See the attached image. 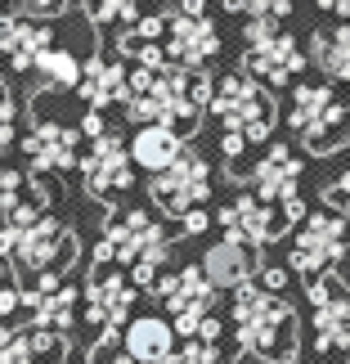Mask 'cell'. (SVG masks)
Instances as JSON below:
<instances>
[{"mask_svg":"<svg viewBox=\"0 0 350 364\" xmlns=\"http://www.w3.org/2000/svg\"><path fill=\"white\" fill-rule=\"evenodd\" d=\"M0 5H5V0H0Z\"/></svg>","mask_w":350,"mask_h":364,"instance_id":"43","label":"cell"},{"mask_svg":"<svg viewBox=\"0 0 350 364\" xmlns=\"http://www.w3.org/2000/svg\"><path fill=\"white\" fill-rule=\"evenodd\" d=\"M72 311H77V292L72 288L40 292L36 306H32V324L36 328H67L72 324Z\"/></svg>","mask_w":350,"mask_h":364,"instance_id":"25","label":"cell"},{"mask_svg":"<svg viewBox=\"0 0 350 364\" xmlns=\"http://www.w3.org/2000/svg\"><path fill=\"white\" fill-rule=\"evenodd\" d=\"M310 59H315V68H324L332 81H350V18L310 36Z\"/></svg>","mask_w":350,"mask_h":364,"instance_id":"23","label":"cell"},{"mask_svg":"<svg viewBox=\"0 0 350 364\" xmlns=\"http://www.w3.org/2000/svg\"><path fill=\"white\" fill-rule=\"evenodd\" d=\"M59 364V355H45L36 346L32 333H9V328H0V364Z\"/></svg>","mask_w":350,"mask_h":364,"instance_id":"26","label":"cell"},{"mask_svg":"<svg viewBox=\"0 0 350 364\" xmlns=\"http://www.w3.org/2000/svg\"><path fill=\"white\" fill-rule=\"evenodd\" d=\"M212 117L220 122V131H234L251 144V139H265L274 131V100L261 90L251 73H234L212 95Z\"/></svg>","mask_w":350,"mask_h":364,"instance_id":"3","label":"cell"},{"mask_svg":"<svg viewBox=\"0 0 350 364\" xmlns=\"http://www.w3.org/2000/svg\"><path fill=\"white\" fill-rule=\"evenodd\" d=\"M23 153L32 162V171H72L81 162V131H67L59 122L36 117L32 131L23 135Z\"/></svg>","mask_w":350,"mask_h":364,"instance_id":"14","label":"cell"},{"mask_svg":"<svg viewBox=\"0 0 350 364\" xmlns=\"http://www.w3.org/2000/svg\"><path fill=\"white\" fill-rule=\"evenodd\" d=\"M27 185H32L27 176H18L13 166H0V216H9L27 198Z\"/></svg>","mask_w":350,"mask_h":364,"instance_id":"28","label":"cell"},{"mask_svg":"<svg viewBox=\"0 0 350 364\" xmlns=\"http://www.w3.org/2000/svg\"><path fill=\"white\" fill-rule=\"evenodd\" d=\"M54 50V32L23 14H0V54L9 59L13 73H36V63Z\"/></svg>","mask_w":350,"mask_h":364,"instance_id":"15","label":"cell"},{"mask_svg":"<svg viewBox=\"0 0 350 364\" xmlns=\"http://www.w3.org/2000/svg\"><path fill=\"white\" fill-rule=\"evenodd\" d=\"M13 144V104H9V90L0 86V153Z\"/></svg>","mask_w":350,"mask_h":364,"instance_id":"33","label":"cell"},{"mask_svg":"<svg viewBox=\"0 0 350 364\" xmlns=\"http://www.w3.org/2000/svg\"><path fill=\"white\" fill-rule=\"evenodd\" d=\"M220 328H225V324H220L216 315H207V319H202V328H198V338H202V342H220Z\"/></svg>","mask_w":350,"mask_h":364,"instance_id":"40","label":"cell"},{"mask_svg":"<svg viewBox=\"0 0 350 364\" xmlns=\"http://www.w3.org/2000/svg\"><path fill=\"white\" fill-rule=\"evenodd\" d=\"M315 351L319 355L350 351V292L337 288L328 301L315 306Z\"/></svg>","mask_w":350,"mask_h":364,"instance_id":"21","label":"cell"},{"mask_svg":"<svg viewBox=\"0 0 350 364\" xmlns=\"http://www.w3.org/2000/svg\"><path fill=\"white\" fill-rule=\"evenodd\" d=\"M324 198H328V207H337V212H346V216H350V166L341 171L337 185H328V189H324Z\"/></svg>","mask_w":350,"mask_h":364,"instance_id":"32","label":"cell"},{"mask_svg":"<svg viewBox=\"0 0 350 364\" xmlns=\"http://www.w3.org/2000/svg\"><path fill=\"white\" fill-rule=\"evenodd\" d=\"M319 9H328V14H337V18H350V0H315Z\"/></svg>","mask_w":350,"mask_h":364,"instance_id":"41","label":"cell"},{"mask_svg":"<svg viewBox=\"0 0 350 364\" xmlns=\"http://www.w3.org/2000/svg\"><path fill=\"white\" fill-rule=\"evenodd\" d=\"M13 252H18V225H9V220H5V225H0V261L13 257Z\"/></svg>","mask_w":350,"mask_h":364,"instance_id":"35","label":"cell"},{"mask_svg":"<svg viewBox=\"0 0 350 364\" xmlns=\"http://www.w3.org/2000/svg\"><path fill=\"white\" fill-rule=\"evenodd\" d=\"M229 14H247V18H283L292 0H225Z\"/></svg>","mask_w":350,"mask_h":364,"instance_id":"29","label":"cell"},{"mask_svg":"<svg viewBox=\"0 0 350 364\" xmlns=\"http://www.w3.org/2000/svg\"><path fill=\"white\" fill-rule=\"evenodd\" d=\"M350 117V104L341 100L332 86H315V81H301L292 90V108H288V126L292 135L305 139V149L328 153L341 135V122Z\"/></svg>","mask_w":350,"mask_h":364,"instance_id":"4","label":"cell"},{"mask_svg":"<svg viewBox=\"0 0 350 364\" xmlns=\"http://www.w3.org/2000/svg\"><path fill=\"white\" fill-rule=\"evenodd\" d=\"M13 261L23 265V270H63L67 261H72V234H67L54 216H40L32 225L18 230V252H13Z\"/></svg>","mask_w":350,"mask_h":364,"instance_id":"13","label":"cell"},{"mask_svg":"<svg viewBox=\"0 0 350 364\" xmlns=\"http://www.w3.org/2000/svg\"><path fill=\"white\" fill-rule=\"evenodd\" d=\"M171 364H220L216 342H202V338H185V346L175 351Z\"/></svg>","mask_w":350,"mask_h":364,"instance_id":"30","label":"cell"},{"mask_svg":"<svg viewBox=\"0 0 350 364\" xmlns=\"http://www.w3.org/2000/svg\"><path fill=\"white\" fill-rule=\"evenodd\" d=\"M90 364H139L131 351H126V346H121V351H117V342L113 338H108V342H99V346H94V355H90Z\"/></svg>","mask_w":350,"mask_h":364,"instance_id":"31","label":"cell"},{"mask_svg":"<svg viewBox=\"0 0 350 364\" xmlns=\"http://www.w3.org/2000/svg\"><path fill=\"white\" fill-rule=\"evenodd\" d=\"M202 270L216 288H243L251 274H256V261H251V247L238 239H220L216 247H207Z\"/></svg>","mask_w":350,"mask_h":364,"instance_id":"22","label":"cell"},{"mask_svg":"<svg viewBox=\"0 0 350 364\" xmlns=\"http://www.w3.org/2000/svg\"><path fill=\"white\" fill-rule=\"evenodd\" d=\"M216 220H220V230H225V239H238L247 247H261V243L278 239L288 225H297L278 203H265L256 193H243V198H234L229 207H220Z\"/></svg>","mask_w":350,"mask_h":364,"instance_id":"11","label":"cell"},{"mask_svg":"<svg viewBox=\"0 0 350 364\" xmlns=\"http://www.w3.org/2000/svg\"><path fill=\"white\" fill-rule=\"evenodd\" d=\"M180 153H185V139H180V126H171V122H144L131 139V158L144 171H162Z\"/></svg>","mask_w":350,"mask_h":364,"instance_id":"20","label":"cell"},{"mask_svg":"<svg viewBox=\"0 0 350 364\" xmlns=\"http://www.w3.org/2000/svg\"><path fill=\"white\" fill-rule=\"evenodd\" d=\"M81 180L94 198L113 203L117 193H126L135 185V158H131V144H121L117 135H94L90 149L81 153Z\"/></svg>","mask_w":350,"mask_h":364,"instance_id":"9","label":"cell"},{"mask_svg":"<svg viewBox=\"0 0 350 364\" xmlns=\"http://www.w3.org/2000/svg\"><path fill=\"white\" fill-rule=\"evenodd\" d=\"M166 54L171 63H185V68H202L220 54V32L207 14H189V9H175L166 14Z\"/></svg>","mask_w":350,"mask_h":364,"instance_id":"12","label":"cell"},{"mask_svg":"<svg viewBox=\"0 0 350 364\" xmlns=\"http://www.w3.org/2000/svg\"><path fill=\"white\" fill-rule=\"evenodd\" d=\"M94 23H135L139 0H86Z\"/></svg>","mask_w":350,"mask_h":364,"instance_id":"27","label":"cell"},{"mask_svg":"<svg viewBox=\"0 0 350 364\" xmlns=\"http://www.w3.org/2000/svg\"><path fill=\"white\" fill-rule=\"evenodd\" d=\"M175 338H180L175 324H166V319H158V315H139V319L126 324L121 346L139 364H171L175 360Z\"/></svg>","mask_w":350,"mask_h":364,"instance_id":"18","label":"cell"},{"mask_svg":"<svg viewBox=\"0 0 350 364\" xmlns=\"http://www.w3.org/2000/svg\"><path fill=\"white\" fill-rule=\"evenodd\" d=\"M207 225H212V216H207V212H198V207H193V212L185 216V234H202Z\"/></svg>","mask_w":350,"mask_h":364,"instance_id":"38","label":"cell"},{"mask_svg":"<svg viewBox=\"0 0 350 364\" xmlns=\"http://www.w3.org/2000/svg\"><path fill=\"white\" fill-rule=\"evenodd\" d=\"M243 36H247L243 68L265 86H288L305 68V54L297 50V41L288 32H278V18H251Z\"/></svg>","mask_w":350,"mask_h":364,"instance_id":"5","label":"cell"},{"mask_svg":"<svg viewBox=\"0 0 350 364\" xmlns=\"http://www.w3.org/2000/svg\"><path fill=\"white\" fill-rule=\"evenodd\" d=\"M135 279H126L121 270H113V265H99V274L90 279V288H86V315H90V324H99V328H117L126 315H131V306H135Z\"/></svg>","mask_w":350,"mask_h":364,"instance_id":"16","label":"cell"},{"mask_svg":"<svg viewBox=\"0 0 350 364\" xmlns=\"http://www.w3.org/2000/svg\"><path fill=\"white\" fill-rule=\"evenodd\" d=\"M77 90L90 108H117V104L131 100V68L108 63V59H90Z\"/></svg>","mask_w":350,"mask_h":364,"instance_id":"19","label":"cell"},{"mask_svg":"<svg viewBox=\"0 0 350 364\" xmlns=\"http://www.w3.org/2000/svg\"><path fill=\"white\" fill-rule=\"evenodd\" d=\"M297 185H301V158L288 144H274L251 166V193L265 198V203H278V207L292 203L297 198Z\"/></svg>","mask_w":350,"mask_h":364,"instance_id":"17","label":"cell"},{"mask_svg":"<svg viewBox=\"0 0 350 364\" xmlns=\"http://www.w3.org/2000/svg\"><path fill=\"white\" fill-rule=\"evenodd\" d=\"M81 135H104V117H99V108H90V113L86 117H81Z\"/></svg>","mask_w":350,"mask_h":364,"instance_id":"37","label":"cell"},{"mask_svg":"<svg viewBox=\"0 0 350 364\" xmlns=\"http://www.w3.org/2000/svg\"><path fill=\"white\" fill-rule=\"evenodd\" d=\"M234 333L243 355H261L274 364H292L297 355V315L288 301H278V292L261 288V279L234 288Z\"/></svg>","mask_w":350,"mask_h":364,"instance_id":"2","label":"cell"},{"mask_svg":"<svg viewBox=\"0 0 350 364\" xmlns=\"http://www.w3.org/2000/svg\"><path fill=\"white\" fill-rule=\"evenodd\" d=\"M216 86L207 81L202 68H185V63H135L131 68V100H126V117L135 126L144 122H171V126H193L202 117V108H212Z\"/></svg>","mask_w":350,"mask_h":364,"instance_id":"1","label":"cell"},{"mask_svg":"<svg viewBox=\"0 0 350 364\" xmlns=\"http://www.w3.org/2000/svg\"><path fill=\"white\" fill-rule=\"evenodd\" d=\"M153 292L166 301V311H171V324L180 338H198L202 319L212 315V301H216V284L207 279L202 265H185L180 274H158V284Z\"/></svg>","mask_w":350,"mask_h":364,"instance_id":"8","label":"cell"},{"mask_svg":"<svg viewBox=\"0 0 350 364\" xmlns=\"http://www.w3.org/2000/svg\"><path fill=\"white\" fill-rule=\"evenodd\" d=\"M27 9H36V14H63L67 9V0H23Z\"/></svg>","mask_w":350,"mask_h":364,"instance_id":"39","label":"cell"},{"mask_svg":"<svg viewBox=\"0 0 350 364\" xmlns=\"http://www.w3.org/2000/svg\"><path fill=\"white\" fill-rule=\"evenodd\" d=\"M139 257H166V230L162 220H153L148 212H126L108 220V234L94 261L99 265H113V261H139Z\"/></svg>","mask_w":350,"mask_h":364,"instance_id":"10","label":"cell"},{"mask_svg":"<svg viewBox=\"0 0 350 364\" xmlns=\"http://www.w3.org/2000/svg\"><path fill=\"white\" fill-rule=\"evenodd\" d=\"M135 36H144V41H162V36H166V14L139 18V23H135Z\"/></svg>","mask_w":350,"mask_h":364,"instance_id":"34","label":"cell"},{"mask_svg":"<svg viewBox=\"0 0 350 364\" xmlns=\"http://www.w3.org/2000/svg\"><path fill=\"white\" fill-rule=\"evenodd\" d=\"M0 284H9V274H5V261H0Z\"/></svg>","mask_w":350,"mask_h":364,"instance_id":"42","label":"cell"},{"mask_svg":"<svg viewBox=\"0 0 350 364\" xmlns=\"http://www.w3.org/2000/svg\"><path fill=\"white\" fill-rule=\"evenodd\" d=\"M261 288H270V292H283V288H288V270H278V265H270V270H261Z\"/></svg>","mask_w":350,"mask_h":364,"instance_id":"36","label":"cell"},{"mask_svg":"<svg viewBox=\"0 0 350 364\" xmlns=\"http://www.w3.org/2000/svg\"><path fill=\"white\" fill-rule=\"evenodd\" d=\"M36 73H40V86H45V90H77L86 68L77 63V54H67V50L54 46V50H45V59L36 63Z\"/></svg>","mask_w":350,"mask_h":364,"instance_id":"24","label":"cell"},{"mask_svg":"<svg viewBox=\"0 0 350 364\" xmlns=\"http://www.w3.org/2000/svg\"><path fill=\"white\" fill-rule=\"evenodd\" d=\"M346 247H350V216L315 212V216L301 220L288 261H292V270H297V274L315 279V274H328L332 265L346 257Z\"/></svg>","mask_w":350,"mask_h":364,"instance_id":"6","label":"cell"},{"mask_svg":"<svg viewBox=\"0 0 350 364\" xmlns=\"http://www.w3.org/2000/svg\"><path fill=\"white\" fill-rule=\"evenodd\" d=\"M153 203L162 207V212L171 216H189L193 207H202L212 198V166L198 149H185L171 166H162V171H153Z\"/></svg>","mask_w":350,"mask_h":364,"instance_id":"7","label":"cell"}]
</instances>
